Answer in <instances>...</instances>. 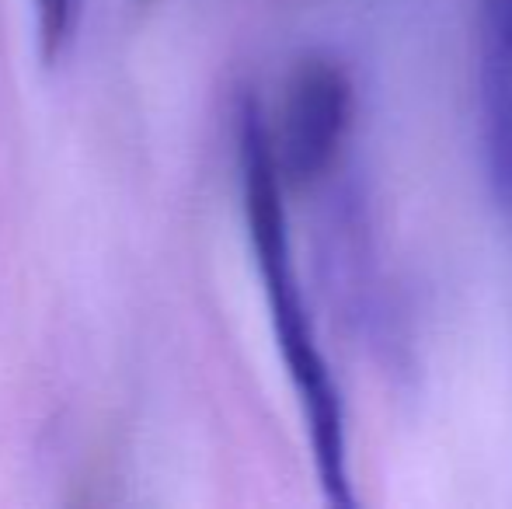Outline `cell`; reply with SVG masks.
Instances as JSON below:
<instances>
[{
    "label": "cell",
    "mask_w": 512,
    "mask_h": 509,
    "mask_svg": "<svg viewBox=\"0 0 512 509\" xmlns=\"http://www.w3.org/2000/svg\"><path fill=\"white\" fill-rule=\"evenodd\" d=\"M237 164H241V196L248 241L255 255V269L262 279L269 321L276 332V346L283 367L290 374L293 394L300 401V415L307 426L310 457L321 492L331 506H356L349 471V422L345 401L331 363L321 349L310 314L304 283H300L297 258H293L290 220H286V185L276 171L265 133V112L255 98H244L237 109Z\"/></svg>",
    "instance_id": "1"
},
{
    "label": "cell",
    "mask_w": 512,
    "mask_h": 509,
    "mask_svg": "<svg viewBox=\"0 0 512 509\" xmlns=\"http://www.w3.org/2000/svg\"><path fill=\"white\" fill-rule=\"evenodd\" d=\"M140 4H150V0H140Z\"/></svg>",
    "instance_id": "5"
},
{
    "label": "cell",
    "mask_w": 512,
    "mask_h": 509,
    "mask_svg": "<svg viewBox=\"0 0 512 509\" xmlns=\"http://www.w3.org/2000/svg\"><path fill=\"white\" fill-rule=\"evenodd\" d=\"M478 129L488 189L512 213V0H478Z\"/></svg>",
    "instance_id": "3"
},
{
    "label": "cell",
    "mask_w": 512,
    "mask_h": 509,
    "mask_svg": "<svg viewBox=\"0 0 512 509\" xmlns=\"http://www.w3.org/2000/svg\"><path fill=\"white\" fill-rule=\"evenodd\" d=\"M32 4H35V25H39L42 60L56 63L67 53L70 39H74V32H77L81 0H32Z\"/></svg>",
    "instance_id": "4"
},
{
    "label": "cell",
    "mask_w": 512,
    "mask_h": 509,
    "mask_svg": "<svg viewBox=\"0 0 512 509\" xmlns=\"http://www.w3.org/2000/svg\"><path fill=\"white\" fill-rule=\"evenodd\" d=\"M356 116V88L342 60L307 53L283 81L276 116H265L269 150L286 189L317 185L342 157Z\"/></svg>",
    "instance_id": "2"
}]
</instances>
